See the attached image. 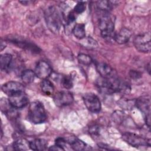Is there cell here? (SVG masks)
Here are the masks:
<instances>
[{"instance_id": "obj_1", "label": "cell", "mask_w": 151, "mask_h": 151, "mask_svg": "<svg viewBox=\"0 0 151 151\" xmlns=\"http://www.w3.org/2000/svg\"><path fill=\"white\" fill-rule=\"evenodd\" d=\"M45 21L48 29L57 34L59 32L62 24L60 12L54 6H50L45 9L44 13Z\"/></svg>"}, {"instance_id": "obj_2", "label": "cell", "mask_w": 151, "mask_h": 151, "mask_svg": "<svg viewBox=\"0 0 151 151\" xmlns=\"http://www.w3.org/2000/svg\"><path fill=\"white\" fill-rule=\"evenodd\" d=\"M28 117L30 122L34 124L44 123L47 119V114L42 104L39 101H34L31 103Z\"/></svg>"}, {"instance_id": "obj_3", "label": "cell", "mask_w": 151, "mask_h": 151, "mask_svg": "<svg viewBox=\"0 0 151 151\" xmlns=\"http://www.w3.org/2000/svg\"><path fill=\"white\" fill-rule=\"evenodd\" d=\"M114 19L109 12H103L99 19V28L103 38L113 37Z\"/></svg>"}, {"instance_id": "obj_4", "label": "cell", "mask_w": 151, "mask_h": 151, "mask_svg": "<svg viewBox=\"0 0 151 151\" xmlns=\"http://www.w3.org/2000/svg\"><path fill=\"white\" fill-rule=\"evenodd\" d=\"M133 44L140 52L149 53L151 50V40L150 32H145L136 36L133 40Z\"/></svg>"}, {"instance_id": "obj_5", "label": "cell", "mask_w": 151, "mask_h": 151, "mask_svg": "<svg viewBox=\"0 0 151 151\" xmlns=\"http://www.w3.org/2000/svg\"><path fill=\"white\" fill-rule=\"evenodd\" d=\"M6 40L19 48L29 51L32 53L38 54L41 51L40 48L37 45L32 42L25 40L24 38L18 36H9L6 38Z\"/></svg>"}, {"instance_id": "obj_6", "label": "cell", "mask_w": 151, "mask_h": 151, "mask_svg": "<svg viewBox=\"0 0 151 151\" xmlns=\"http://www.w3.org/2000/svg\"><path fill=\"white\" fill-rule=\"evenodd\" d=\"M122 139L126 143L134 147L150 146V140L130 132H126L122 134Z\"/></svg>"}, {"instance_id": "obj_7", "label": "cell", "mask_w": 151, "mask_h": 151, "mask_svg": "<svg viewBox=\"0 0 151 151\" xmlns=\"http://www.w3.org/2000/svg\"><path fill=\"white\" fill-rule=\"evenodd\" d=\"M83 101L87 109L92 113H98L101 110V102L94 93H88L83 96Z\"/></svg>"}, {"instance_id": "obj_8", "label": "cell", "mask_w": 151, "mask_h": 151, "mask_svg": "<svg viewBox=\"0 0 151 151\" xmlns=\"http://www.w3.org/2000/svg\"><path fill=\"white\" fill-rule=\"evenodd\" d=\"M136 106L142 112L146 124L149 127L150 124V100L149 97H142L136 101Z\"/></svg>"}, {"instance_id": "obj_9", "label": "cell", "mask_w": 151, "mask_h": 151, "mask_svg": "<svg viewBox=\"0 0 151 151\" xmlns=\"http://www.w3.org/2000/svg\"><path fill=\"white\" fill-rule=\"evenodd\" d=\"M53 100L56 106L63 107L71 104L74 100V97L71 93L62 91L55 93L53 96Z\"/></svg>"}, {"instance_id": "obj_10", "label": "cell", "mask_w": 151, "mask_h": 151, "mask_svg": "<svg viewBox=\"0 0 151 151\" xmlns=\"http://www.w3.org/2000/svg\"><path fill=\"white\" fill-rule=\"evenodd\" d=\"M8 101L14 108L21 109L28 104V97L24 91H23L9 96Z\"/></svg>"}, {"instance_id": "obj_11", "label": "cell", "mask_w": 151, "mask_h": 151, "mask_svg": "<svg viewBox=\"0 0 151 151\" xmlns=\"http://www.w3.org/2000/svg\"><path fill=\"white\" fill-rule=\"evenodd\" d=\"M2 91L8 97L18 93L24 91V87L22 84L17 81H8L2 86Z\"/></svg>"}, {"instance_id": "obj_12", "label": "cell", "mask_w": 151, "mask_h": 151, "mask_svg": "<svg viewBox=\"0 0 151 151\" xmlns=\"http://www.w3.org/2000/svg\"><path fill=\"white\" fill-rule=\"evenodd\" d=\"M34 72L36 76L42 80H44L51 76L52 74V68L47 62L40 61L36 65Z\"/></svg>"}, {"instance_id": "obj_13", "label": "cell", "mask_w": 151, "mask_h": 151, "mask_svg": "<svg viewBox=\"0 0 151 151\" xmlns=\"http://www.w3.org/2000/svg\"><path fill=\"white\" fill-rule=\"evenodd\" d=\"M132 35V32L127 28H123L114 34L113 38L118 44H123L127 42Z\"/></svg>"}, {"instance_id": "obj_14", "label": "cell", "mask_w": 151, "mask_h": 151, "mask_svg": "<svg viewBox=\"0 0 151 151\" xmlns=\"http://www.w3.org/2000/svg\"><path fill=\"white\" fill-rule=\"evenodd\" d=\"M96 70L101 77L107 78L112 76V68L104 63H98L96 64Z\"/></svg>"}, {"instance_id": "obj_15", "label": "cell", "mask_w": 151, "mask_h": 151, "mask_svg": "<svg viewBox=\"0 0 151 151\" xmlns=\"http://www.w3.org/2000/svg\"><path fill=\"white\" fill-rule=\"evenodd\" d=\"M66 142H68L73 149L75 150H83L86 147V143L76 137H69Z\"/></svg>"}, {"instance_id": "obj_16", "label": "cell", "mask_w": 151, "mask_h": 151, "mask_svg": "<svg viewBox=\"0 0 151 151\" xmlns=\"http://www.w3.org/2000/svg\"><path fill=\"white\" fill-rule=\"evenodd\" d=\"M47 147V142L42 139H36L30 142V148L34 150H44Z\"/></svg>"}, {"instance_id": "obj_17", "label": "cell", "mask_w": 151, "mask_h": 151, "mask_svg": "<svg viewBox=\"0 0 151 151\" xmlns=\"http://www.w3.org/2000/svg\"><path fill=\"white\" fill-rule=\"evenodd\" d=\"M12 56L8 53H5L1 55L0 57V64L1 68L3 70H8L12 63Z\"/></svg>"}, {"instance_id": "obj_18", "label": "cell", "mask_w": 151, "mask_h": 151, "mask_svg": "<svg viewBox=\"0 0 151 151\" xmlns=\"http://www.w3.org/2000/svg\"><path fill=\"white\" fill-rule=\"evenodd\" d=\"M14 150H26L30 148V142L25 139H19L12 145Z\"/></svg>"}, {"instance_id": "obj_19", "label": "cell", "mask_w": 151, "mask_h": 151, "mask_svg": "<svg viewBox=\"0 0 151 151\" xmlns=\"http://www.w3.org/2000/svg\"><path fill=\"white\" fill-rule=\"evenodd\" d=\"M40 87L42 92L47 95L52 94L54 90V87L52 83L47 79H44L41 81Z\"/></svg>"}, {"instance_id": "obj_20", "label": "cell", "mask_w": 151, "mask_h": 151, "mask_svg": "<svg viewBox=\"0 0 151 151\" xmlns=\"http://www.w3.org/2000/svg\"><path fill=\"white\" fill-rule=\"evenodd\" d=\"M74 35L78 39L81 40L86 37L85 25L83 24H76L73 28Z\"/></svg>"}, {"instance_id": "obj_21", "label": "cell", "mask_w": 151, "mask_h": 151, "mask_svg": "<svg viewBox=\"0 0 151 151\" xmlns=\"http://www.w3.org/2000/svg\"><path fill=\"white\" fill-rule=\"evenodd\" d=\"M36 76L35 72L31 70H26L22 71L21 77L22 81L25 84H29L34 81Z\"/></svg>"}, {"instance_id": "obj_22", "label": "cell", "mask_w": 151, "mask_h": 151, "mask_svg": "<svg viewBox=\"0 0 151 151\" xmlns=\"http://www.w3.org/2000/svg\"><path fill=\"white\" fill-rule=\"evenodd\" d=\"M115 2L109 1H100L97 2V8L103 12H109L111 9Z\"/></svg>"}, {"instance_id": "obj_23", "label": "cell", "mask_w": 151, "mask_h": 151, "mask_svg": "<svg viewBox=\"0 0 151 151\" xmlns=\"http://www.w3.org/2000/svg\"><path fill=\"white\" fill-rule=\"evenodd\" d=\"M81 45L88 49H94L98 47L97 42L91 37H84L81 40Z\"/></svg>"}, {"instance_id": "obj_24", "label": "cell", "mask_w": 151, "mask_h": 151, "mask_svg": "<svg viewBox=\"0 0 151 151\" xmlns=\"http://www.w3.org/2000/svg\"><path fill=\"white\" fill-rule=\"evenodd\" d=\"M77 59L80 63L85 65H89L93 62L92 58L90 57V56L85 54H82V53L79 54L78 55Z\"/></svg>"}, {"instance_id": "obj_25", "label": "cell", "mask_w": 151, "mask_h": 151, "mask_svg": "<svg viewBox=\"0 0 151 151\" xmlns=\"http://www.w3.org/2000/svg\"><path fill=\"white\" fill-rule=\"evenodd\" d=\"M61 85L66 89H70L73 87V81L71 77L68 76H63L61 78Z\"/></svg>"}, {"instance_id": "obj_26", "label": "cell", "mask_w": 151, "mask_h": 151, "mask_svg": "<svg viewBox=\"0 0 151 151\" xmlns=\"http://www.w3.org/2000/svg\"><path fill=\"white\" fill-rule=\"evenodd\" d=\"M86 9V3L84 2H79L74 7L73 11L77 15L82 13Z\"/></svg>"}, {"instance_id": "obj_27", "label": "cell", "mask_w": 151, "mask_h": 151, "mask_svg": "<svg viewBox=\"0 0 151 151\" xmlns=\"http://www.w3.org/2000/svg\"><path fill=\"white\" fill-rule=\"evenodd\" d=\"M76 14L74 11H71L68 13L67 17V24L68 25H70L73 23L76 19Z\"/></svg>"}, {"instance_id": "obj_28", "label": "cell", "mask_w": 151, "mask_h": 151, "mask_svg": "<svg viewBox=\"0 0 151 151\" xmlns=\"http://www.w3.org/2000/svg\"><path fill=\"white\" fill-rule=\"evenodd\" d=\"M99 131H100L99 127L96 124H93V125L91 126L89 128L90 133L93 136L98 135L99 134Z\"/></svg>"}, {"instance_id": "obj_29", "label": "cell", "mask_w": 151, "mask_h": 151, "mask_svg": "<svg viewBox=\"0 0 151 151\" xmlns=\"http://www.w3.org/2000/svg\"><path fill=\"white\" fill-rule=\"evenodd\" d=\"M66 140L63 137H58L55 139V145L64 148L66 145Z\"/></svg>"}, {"instance_id": "obj_30", "label": "cell", "mask_w": 151, "mask_h": 151, "mask_svg": "<svg viewBox=\"0 0 151 151\" xmlns=\"http://www.w3.org/2000/svg\"><path fill=\"white\" fill-rule=\"evenodd\" d=\"M129 76L132 78L133 79H137L141 77V74L136 70H130L129 72Z\"/></svg>"}, {"instance_id": "obj_31", "label": "cell", "mask_w": 151, "mask_h": 151, "mask_svg": "<svg viewBox=\"0 0 151 151\" xmlns=\"http://www.w3.org/2000/svg\"><path fill=\"white\" fill-rule=\"evenodd\" d=\"M48 150H59V151H60V150H64V149L61 147H60V146H58V145H55L54 146H51L48 149Z\"/></svg>"}, {"instance_id": "obj_32", "label": "cell", "mask_w": 151, "mask_h": 151, "mask_svg": "<svg viewBox=\"0 0 151 151\" xmlns=\"http://www.w3.org/2000/svg\"><path fill=\"white\" fill-rule=\"evenodd\" d=\"M6 47V44H5V41H2L1 40V50L2 51L3 49H4Z\"/></svg>"}, {"instance_id": "obj_33", "label": "cell", "mask_w": 151, "mask_h": 151, "mask_svg": "<svg viewBox=\"0 0 151 151\" xmlns=\"http://www.w3.org/2000/svg\"><path fill=\"white\" fill-rule=\"evenodd\" d=\"M146 67H147V68H146V70H147L149 74H150V63L148 64V65L146 66Z\"/></svg>"}, {"instance_id": "obj_34", "label": "cell", "mask_w": 151, "mask_h": 151, "mask_svg": "<svg viewBox=\"0 0 151 151\" xmlns=\"http://www.w3.org/2000/svg\"><path fill=\"white\" fill-rule=\"evenodd\" d=\"M19 2L20 3H22V4H26V5H28V4H29V3L30 2L29 1H19Z\"/></svg>"}]
</instances>
